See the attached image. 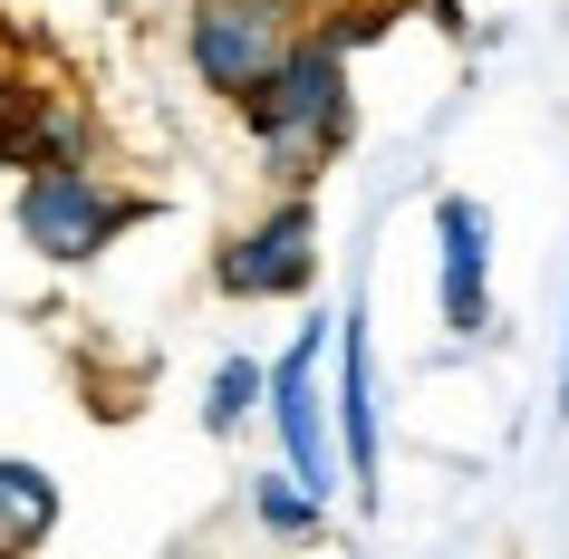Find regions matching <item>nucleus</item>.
Here are the masks:
<instances>
[{
  "instance_id": "f257e3e1",
  "label": "nucleus",
  "mask_w": 569,
  "mask_h": 559,
  "mask_svg": "<svg viewBox=\"0 0 569 559\" xmlns=\"http://www.w3.org/2000/svg\"><path fill=\"white\" fill-rule=\"evenodd\" d=\"M348 59H358V49L309 10L300 39H290V59L232 107L241 136L261 146V174L270 183H319L338 154L358 146V78H348Z\"/></svg>"
},
{
  "instance_id": "f03ea898",
  "label": "nucleus",
  "mask_w": 569,
  "mask_h": 559,
  "mask_svg": "<svg viewBox=\"0 0 569 559\" xmlns=\"http://www.w3.org/2000/svg\"><path fill=\"white\" fill-rule=\"evenodd\" d=\"M146 212H154L146 193H126V183L97 174V164H30V174H10V232H20V251L49 261V270L107 261Z\"/></svg>"
},
{
  "instance_id": "7ed1b4c3",
  "label": "nucleus",
  "mask_w": 569,
  "mask_h": 559,
  "mask_svg": "<svg viewBox=\"0 0 569 559\" xmlns=\"http://www.w3.org/2000/svg\"><path fill=\"white\" fill-rule=\"evenodd\" d=\"M212 290L232 309H280V299L319 290V203H309V183H280L251 222H232L212 241Z\"/></svg>"
},
{
  "instance_id": "20e7f679",
  "label": "nucleus",
  "mask_w": 569,
  "mask_h": 559,
  "mask_svg": "<svg viewBox=\"0 0 569 559\" xmlns=\"http://www.w3.org/2000/svg\"><path fill=\"white\" fill-rule=\"evenodd\" d=\"M329 348H338V319H300L290 348L270 357V396H261V425L280 443V463L300 472L309 492L348 482V453H338V406H329Z\"/></svg>"
},
{
  "instance_id": "39448f33",
  "label": "nucleus",
  "mask_w": 569,
  "mask_h": 559,
  "mask_svg": "<svg viewBox=\"0 0 569 559\" xmlns=\"http://www.w3.org/2000/svg\"><path fill=\"white\" fill-rule=\"evenodd\" d=\"M300 20H309L300 0H183V68H193V88L241 107L270 68L290 59Z\"/></svg>"
},
{
  "instance_id": "423d86ee",
  "label": "nucleus",
  "mask_w": 569,
  "mask_h": 559,
  "mask_svg": "<svg viewBox=\"0 0 569 559\" xmlns=\"http://www.w3.org/2000/svg\"><path fill=\"white\" fill-rule=\"evenodd\" d=\"M329 406H338V453H348V492L377 511L387 492V406H377V338H367V299L338 309L329 348Z\"/></svg>"
},
{
  "instance_id": "0eeeda50",
  "label": "nucleus",
  "mask_w": 569,
  "mask_h": 559,
  "mask_svg": "<svg viewBox=\"0 0 569 559\" xmlns=\"http://www.w3.org/2000/svg\"><path fill=\"white\" fill-rule=\"evenodd\" d=\"M107 126L78 88L59 78H0V174H30V164H97Z\"/></svg>"
},
{
  "instance_id": "6e6552de",
  "label": "nucleus",
  "mask_w": 569,
  "mask_h": 559,
  "mask_svg": "<svg viewBox=\"0 0 569 559\" xmlns=\"http://www.w3.org/2000/svg\"><path fill=\"white\" fill-rule=\"evenodd\" d=\"M435 309H445V338H463V348L502 338V319H492V212L473 193H435Z\"/></svg>"
},
{
  "instance_id": "1a4fd4ad",
  "label": "nucleus",
  "mask_w": 569,
  "mask_h": 559,
  "mask_svg": "<svg viewBox=\"0 0 569 559\" xmlns=\"http://www.w3.org/2000/svg\"><path fill=\"white\" fill-rule=\"evenodd\" d=\"M49 530H59V472L30 453H0V559L39 550Z\"/></svg>"
},
{
  "instance_id": "9d476101",
  "label": "nucleus",
  "mask_w": 569,
  "mask_h": 559,
  "mask_svg": "<svg viewBox=\"0 0 569 559\" xmlns=\"http://www.w3.org/2000/svg\"><path fill=\"white\" fill-rule=\"evenodd\" d=\"M241 511H251L261 540H319V530H329V492H309L290 463H261V472H251V482H241Z\"/></svg>"
},
{
  "instance_id": "9b49d317",
  "label": "nucleus",
  "mask_w": 569,
  "mask_h": 559,
  "mask_svg": "<svg viewBox=\"0 0 569 559\" xmlns=\"http://www.w3.org/2000/svg\"><path fill=\"white\" fill-rule=\"evenodd\" d=\"M261 396H270V357L232 348V357H212V377H203V435L212 443H232L261 425Z\"/></svg>"
},
{
  "instance_id": "f8f14e48",
  "label": "nucleus",
  "mask_w": 569,
  "mask_h": 559,
  "mask_svg": "<svg viewBox=\"0 0 569 559\" xmlns=\"http://www.w3.org/2000/svg\"><path fill=\"white\" fill-rule=\"evenodd\" d=\"M550 406L569 415V328H560V396H550Z\"/></svg>"
},
{
  "instance_id": "ddd939ff",
  "label": "nucleus",
  "mask_w": 569,
  "mask_h": 559,
  "mask_svg": "<svg viewBox=\"0 0 569 559\" xmlns=\"http://www.w3.org/2000/svg\"><path fill=\"white\" fill-rule=\"evenodd\" d=\"M300 10H329V0H300Z\"/></svg>"
}]
</instances>
